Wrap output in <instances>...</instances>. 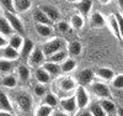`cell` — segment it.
<instances>
[{
    "label": "cell",
    "instance_id": "3",
    "mask_svg": "<svg viewBox=\"0 0 123 116\" xmlns=\"http://www.w3.org/2000/svg\"><path fill=\"white\" fill-rule=\"evenodd\" d=\"M64 46H65V43H64L63 40L54 38V40H50V41L46 42V43L41 47V48H42L43 55L48 58V57H50L52 55H54V53H57V52L62 51Z\"/></svg>",
    "mask_w": 123,
    "mask_h": 116
},
{
    "label": "cell",
    "instance_id": "36",
    "mask_svg": "<svg viewBox=\"0 0 123 116\" xmlns=\"http://www.w3.org/2000/svg\"><path fill=\"white\" fill-rule=\"evenodd\" d=\"M0 6L4 9V11L15 13L14 7V0H0Z\"/></svg>",
    "mask_w": 123,
    "mask_h": 116
},
{
    "label": "cell",
    "instance_id": "20",
    "mask_svg": "<svg viewBox=\"0 0 123 116\" xmlns=\"http://www.w3.org/2000/svg\"><path fill=\"white\" fill-rule=\"evenodd\" d=\"M105 24H106V20H105V17L102 16L100 13H94L91 15V17H90V25H91V27L100 28L102 26H105Z\"/></svg>",
    "mask_w": 123,
    "mask_h": 116
},
{
    "label": "cell",
    "instance_id": "4",
    "mask_svg": "<svg viewBox=\"0 0 123 116\" xmlns=\"http://www.w3.org/2000/svg\"><path fill=\"white\" fill-rule=\"evenodd\" d=\"M4 17L7 20V22L10 24V26L12 27V30L17 35H21L24 36L25 34V28H24V25L21 22V20H20L15 13H9V11H5L4 13Z\"/></svg>",
    "mask_w": 123,
    "mask_h": 116
},
{
    "label": "cell",
    "instance_id": "23",
    "mask_svg": "<svg viewBox=\"0 0 123 116\" xmlns=\"http://www.w3.org/2000/svg\"><path fill=\"white\" fill-rule=\"evenodd\" d=\"M12 32H14V30L7 22V20L4 16H0V35H3L4 37H7V36H11Z\"/></svg>",
    "mask_w": 123,
    "mask_h": 116
},
{
    "label": "cell",
    "instance_id": "39",
    "mask_svg": "<svg viewBox=\"0 0 123 116\" xmlns=\"http://www.w3.org/2000/svg\"><path fill=\"white\" fill-rule=\"evenodd\" d=\"M115 17H116L117 24H118V28H119V35H121V38H123V16H122L119 13H117V14L115 15Z\"/></svg>",
    "mask_w": 123,
    "mask_h": 116
},
{
    "label": "cell",
    "instance_id": "16",
    "mask_svg": "<svg viewBox=\"0 0 123 116\" xmlns=\"http://www.w3.org/2000/svg\"><path fill=\"white\" fill-rule=\"evenodd\" d=\"M91 7H92V0H80V3H78L76 5L79 15L83 17H86L90 14Z\"/></svg>",
    "mask_w": 123,
    "mask_h": 116
},
{
    "label": "cell",
    "instance_id": "43",
    "mask_svg": "<svg viewBox=\"0 0 123 116\" xmlns=\"http://www.w3.org/2000/svg\"><path fill=\"white\" fill-rule=\"evenodd\" d=\"M53 116H70V115H68V114H65V112H62V111H55V112L53 114Z\"/></svg>",
    "mask_w": 123,
    "mask_h": 116
},
{
    "label": "cell",
    "instance_id": "45",
    "mask_svg": "<svg viewBox=\"0 0 123 116\" xmlns=\"http://www.w3.org/2000/svg\"><path fill=\"white\" fill-rule=\"evenodd\" d=\"M117 116H123V108L117 109Z\"/></svg>",
    "mask_w": 123,
    "mask_h": 116
},
{
    "label": "cell",
    "instance_id": "46",
    "mask_svg": "<svg viewBox=\"0 0 123 116\" xmlns=\"http://www.w3.org/2000/svg\"><path fill=\"white\" fill-rule=\"evenodd\" d=\"M118 5H119V7L123 10V0H118Z\"/></svg>",
    "mask_w": 123,
    "mask_h": 116
},
{
    "label": "cell",
    "instance_id": "26",
    "mask_svg": "<svg viewBox=\"0 0 123 116\" xmlns=\"http://www.w3.org/2000/svg\"><path fill=\"white\" fill-rule=\"evenodd\" d=\"M22 43H24V37L21 35H11L10 36V40H9V46L12 47L16 51H20V48L22 47Z\"/></svg>",
    "mask_w": 123,
    "mask_h": 116
},
{
    "label": "cell",
    "instance_id": "10",
    "mask_svg": "<svg viewBox=\"0 0 123 116\" xmlns=\"http://www.w3.org/2000/svg\"><path fill=\"white\" fill-rule=\"evenodd\" d=\"M35 48V45L33 42L31 41L30 38H24V43H22V47L20 48V57H21L24 61H27L30 55L32 53V51Z\"/></svg>",
    "mask_w": 123,
    "mask_h": 116
},
{
    "label": "cell",
    "instance_id": "50",
    "mask_svg": "<svg viewBox=\"0 0 123 116\" xmlns=\"http://www.w3.org/2000/svg\"><path fill=\"white\" fill-rule=\"evenodd\" d=\"M0 75H1V74H0Z\"/></svg>",
    "mask_w": 123,
    "mask_h": 116
},
{
    "label": "cell",
    "instance_id": "12",
    "mask_svg": "<svg viewBox=\"0 0 123 116\" xmlns=\"http://www.w3.org/2000/svg\"><path fill=\"white\" fill-rule=\"evenodd\" d=\"M16 66V61H7L4 58H0V74L7 75L10 74Z\"/></svg>",
    "mask_w": 123,
    "mask_h": 116
},
{
    "label": "cell",
    "instance_id": "1",
    "mask_svg": "<svg viewBox=\"0 0 123 116\" xmlns=\"http://www.w3.org/2000/svg\"><path fill=\"white\" fill-rule=\"evenodd\" d=\"M12 99L17 104V106L20 111H22L24 114L30 115L33 110V99L31 96V94L26 90H17L14 91L12 94Z\"/></svg>",
    "mask_w": 123,
    "mask_h": 116
},
{
    "label": "cell",
    "instance_id": "37",
    "mask_svg": "<svg viewBox=\"0 0 123 116\" xmlns=\"http://www.w3.org/2000/svg\"><path fill=\"white\" fill-rule=\"evenodd\" d=\"M112 85L116 89H123V74L113 77V79H112Z\"/></svg>",
    "mask_w": 123,
    "mask_h": 116
},
{
    "label": "cell",
    "instance_id": "17",
    "mask_svg": "<svg viewBox=\"0 0 123 116\" xmlns=\"http://www.w3.org/2000/svg\"><path fill=\"white\" fill-rule=\"evenodd\" d=\"M43 69L48 73L50 77H58V75H60V73H62L60 66L57 64V63H52V62H44L43 63Z\"/></svg>",
    "mask_w": 123,
    "mask_h": 116
},
{
    "label": "cell",
    "instance_id": "27",
    "mask_svg": "<svg viewBox=\"0 0 123 116\" xmlns=\"http://www.w3.org/2000/svg\"><path fill=\"white\" fill-rule=\"evenodd\" d=\"M75 67H76V62L73 58H65L60 64L62 73H70L75 69Z\"/></svg>",
    "mask_w": 123,
    "mask_h": 116
},
{
    "label": "cell",
    "instance_id": "49",
    "mask_svg": "<svg viewBox=\"0 0 123 116\" xmlns=\"http://www.w3.org/2000/svg\"><path fill=\"white\" fill-rule=\"evenodd\" d=\"M0 58H1V48H0Z\"/></svg>",
    "mask_w": 123,
    "mask_h": 116
},
{
    "label": "cell",
    "instance_id": "11",
    "mask_svg": "<svg viewBox=\"0 0 123 116\" xmlns=\"http://www.w3.org/2000/svg\"><path fill=\"white\" fill-rule=\"evenodd\" d=\"M41 10L46 14V16L52 21V22H54V21H57L60 17V13H59L58 7H55L53 5H42L41 6Z\"/></svg>",
    "mask_w": 123,
    "mask_h": 116
},
{
    "label": "cell",
    "instance_id": "44",
    "mask_svg": "<svg viewBox=\"0 0 123 116\" xmlns=\"http://www.w3.org/2000/svg\"><path fill=\"white\" fill-rule=\"evenodd\" d=\"M0 116H15L11 112H6V111H0Z\"/></svg>",
    "mask_w": 123,
    "mask_h": 116
},
{
    "label": "cell",
    "instance_id": "29",
    "mask_svg": "<svg viewBox=\"0 0 123 116\" xmlns=\"http://www.w3.org/2000/svg\"><path fill=\"white\" fill-rule=\"evenodd\" d=\"M0 84L5 88H15L16 84H17V79L12 74H7V75H4L0 79Z\"/></svg>",
    "mask_w": 123,
    "mask_h": 116
},
{
    "label": "cell",
    "instance_id": "30",
    "mask_svg": "<svg viewBox=\"0 0 123 116\" xmlns=\"http://www.w3.org/2000/svg\"><path fill=\"white\" fill-rule=\"evenodd\" d=\"M36 31H37V34L42 37H49L53 32V30L50 26L42 25V24H36Z\"/></svg>",
    "mask_w": 123,
    "mask_h": 116
},
{
    "label": "cell",
    "instance_id": "22",
    "mask_svg": "<svg viewBox=\"0 0 123 116\" xmlns=\"http://www.w3.org/2000/svg\"><path fill=\"white\" fill-rule=\"evenodd\" d=\"M33 19L36 21V24H42V25H48V26L52 25V21L46 16V14L41 9H37L33 11Z\"/></svg>",
    "mask_w": 123,
    "mask_h": 116
},
{
    "label": "cell",
    "instance_id": "31",
    "mask_svg": "<svg viewBox=\"0 0 123 116\" xmlns=\"http://www.w3.org/2000/svg\"><path fill=\"white\" fill-rule=\"evenodd\" d=\"M68 53H67V51H59L57 52V53L52 55L50 57H48V62H52V63H57V64H59V63H62L65 58H67Z\"/></svg>",
    "mask_w": 123,
    "mask_h": 116
},
{
    "label": "cell",
    "instance_id": "15",
    "mask_svg": "<svg viewBox=\"0 0 123 116\" xmlns=\"http://www.w3.org/2000/svg\"><path fill=\"white\" fill-rule=\"evenodd\" d=\"M20 57L18 51L14 49L10 46H5L4 48H1V58L7 59V61H17Z\"/></svg>",
    "mask_w": 123,
    "mask_h": 116
},
{
    "label": "cell",
    "instance_id": "14",
    "mask_svg": "<svg viewBox=\"0 0 123 116\" xmlns=\"http://www.w3.org/2000/svg\"><path fill=\"white\" fill-rule=\"evenodd\" d=\"M17 75H18V80L21 82V84H27L31 78L30 68L26 64H20L17 67Z\"/></svg>",
    "mask_w": 123,
    "mask_h": 116
},
{
    "label": "cell",
    "instance_id": "33",
    "mask_svg": "<svg viewBox=\"0 0 123 116\" xmlns=\"http://www.w3.org/2000/svg\"><path fill=\"white\" fill-rule=\"evenodd\" d=\"M89 111L91 112L92 116H106L105 111L102 110V108H101V105H100L98 102H96V101H94V102L90 104Z\"/></svg>",
    "mask_w": 123,
    "mask_h": 116
},
{
    "label": "cell",
    "instance_id": "34",
    "mask_svg": "<svg viewBox=\"0 0 123 116\" xmlns=\"http://www.w3.org/2000/svg\"><path fill=\"white\" fill-rule=\"evenodd\" d=\"M70 25H71V27L75 28V30H80L81 27H83V25H84L83 16H80L79 14L73 15V16H71V19H70Z\"/></svg>",
    "mask_w": 123,
    "mask_h": 116
},
{
    "label": "cell",
    "instance_id": "13",
    "mask_svg": "<svg viewBox=\"0 0 123 116\" xmlns=\"http://www.w3.org/2000/svg\"><path fill=\"white\" fill-rule=\"evenodd\" d=\"M0 111H6V112L14 114V106H12L11 101H10L9 96L1 90H0Z\"/></svg>",
    "mask_w": 123,
    "mask_h": 116
},
{
    "label": "cell",
    "instance_id": "2",
    "mask_svg": "<svg viewBox=\"0 0 123 116\" xmlns=\"http://www.w3.org/2000/svg\"><path fill=\"white\" fill-rule=\"evenodd\" d=\"M54 87H57V96L63 98L67 94H69V93H71L73 90L76 89V83H75L74 79L65 77V78L59 79L58 83L54 84Z\"/></svg>",
    "mask_w": 123,
    "mask_h": 116
},
{
    "label": "cell",
    "instance_id": "8",
    "mask_svg": "<svg viewBox=\"0 0 123 116\" xmlns=\"http://www.w3.org/2000/svg\"><path fill=\"white\" fill-rule=\"evenodd\" d=\"M94 77H95V73L92 69L90 68H86V69H83V70H80L78 73V83L80 84V85H90V84L92 83V80H94Z\"/></svg>",
    "mask_w": 123,
    "mask_h": 116
},
{
    "label": "cell",
    "instance_id": "41",
    "mask_svg": "<svg viewBox=\"0 0 123 116\" xmlns=\"http://www.w3.org/2000/svg\"><path fill=\"white\" fill-rule=\"evenodd\" d=\"M5 46H7V40L3 35H0V48H4Z\"/></svg>",
    "mask_w": 123,
    "mask_h": 116
},
{
    "label": "cell",
    "instance_id": "21",
    "mask_svg": "<svg viewBox=\"0 0 123 116\" xmlns=\"http://www.w3.org/2000/svg\"><path fill=\"white\" fill-rule=\"evenodd\" d=\"M35 78H36V80L39 84H43V85L50 82V75L43 68H36V70H35Z\"/></svg>",
    "mask_w": 123,
    "mask_h": 116
},
{
    "label": "cell",
    "instance_id": "24",
    "mask_svg": "<svg viewBox=\"0 0 123 116\" xmlns=\"http://www.w3.org/2000/svg\"><path fill=\"white\" fill-rule=\"evenodd\" d=\"M81 49H83V47L79 41H71L68 45V55L70 57H78L81 53Z\"/></svg>",
    "mask_w": 123,
    "mask_h": 116
},
{
    "label": "cell",
    "instance_id": "9",
    "mask_svg": "<svg viewBox=\"0 0 123 116\" xmlns=\"http://www.w3.org/2000/svg\"><path fill=\"white\" fill-rule=\"evenodd\" d=\"M91 90H92V93H94L96 96H98L101 99H108L111 96L110 88L104 83H92Z\"/></svg>",
    "mask_w": 123,
    "mask_h": 116
},
{
    "label": "cell",
    "instance_id": "18",
    "mask_svg": "<svg viewBox=\"0 0 123 116\" xmlns=\"http://www.w3.org/2000/svg\"><path fill=\"white\" fill-rule=\"evenodd\" d=\"M98 104L101 105L102 110L105 111V114H106V115L113 116V115L116 114V111H117L116 105H115L113 102H112L111 100H108V99H101V101H100Z\"/></svg>",
    "mask_w": 123,
    "mask_h": 116
},
{
    "label": "cell",
    "instance_id": "32",
    "mask_svg": "<svg viewBox=\"0 0 123 116\" xmlns=\"http://www.w3.org/2000/svg\"><path fill=\"white\" fill-rule=\"evenodd\" d=\"M58 104V98L55 94L53 93H48L43 96V105H47V106H50V108H54L57 106Z\"/></svg>",
    "mask_w": 123,
    "mask_h": 116
},
{
    "label": "cell",
    "instance_id": "35",
    "mask_svg": "<svg viewBox=\"0 0 123 116\" xmlns=\"http://www.w3.org/2000/svg\"><path fill=\"white\" fill-rule=\"evenodd\" d=\"M53 112V108L50 106H47V105H41V106L37 109L36 111V115L35 116H50Z\"/></svg>",
    "mask_w": 123,
    "mask_h": 116
},
{
    "label": "cell",
    "instance_id": "48",
    "mask_svg": "<svg viewBox=\"0 0 123 116\" xmlns=\"http://www.w3.org/2000/svg\"><path fill=\"white\" fill-rule=\"evenodd\" d=\"M65 1H68V3H78L79 0H65Z\"/></svg>",
    "mask_w": 123,
    "mask_h": 116
},
{
    "label": "cell",
    "instance_id": "38",
    "mask_svg": "<svg viewBox=\"0 0 123 116\" xmlns=\"http://www.w3.org/2000/svg\"><path fill=\"white\" fill-rule=\"evenodd\" d=\"M33 91L37 96H44L46 93H47V89L43 84H37V85L33 87Z\"/></svg>",
    "mask_w": 123,
    "mask_h": 116
},
{
    "label": "cell",
    "instance_id": "40",
    "mask_svg": "<svg viewBox=\"0 0 123 116\" xmlns=\"http://www.w3.org/2000/svg\"><path fill=\"white\" fill-rule=\"evenodd\" d=\"M58 30L60 32H68L69 31V24L65 22V21H60L58 24Z\"/></svg>",
    "mask_w": 123,
    "mask_h": 116
},
{
    "label": "cell",
    "instance_id": "47",
    "mask_svg": "<svg viewBox=\"0 0 123 116\" xmlns=\"http://www.w3.org/2000/svg\"><path fill=\"white\" fill-rule=\"evenodd\" d=\"M98 1L101 4H107V3H110V0H98Z\"/></svg>",
    "mask_w": 123,
    "mask_h": 116
},
{
    "label": "cell",
    "instance_id": "28",
    "mask_svg": "<svg viewBox=\"0 0 123 116\" xmlns=\"http://www.w3.org/2000/svg\"><path fill=\"white\" fill-rule=\"evenodd\" d=\"M107 24H108V27H110V30H111V32L113 34V36H115V37H117L118 40H121L119 28H118V24H117V20H116L115 15H111V16H108Z\"/></svg>",
    "mask_w": 123,
    "mask_h": 116
},
{
    "label": "cell",
    "instance_id": "19",
    "mask_svg": "<svg viewBox=\"0 0 123 116\" xmlns=\"http://www.w3.org/2000/svg\"><path fill=\"white\" fill-rule=\"evenodd\" d=\"M95 73H96V75H97V77H100L102 80H106V82L112 80V79H113V77H115L113 70L110 69V68H106V67L97 68Z\"/></svg>",
    "mask_w": 123,
    "mask_h": 116
},
{
    "label": "cell",
    "instance_id": "5",
    "mask_svg": "<svg viewBox=\"0 0 123 116\" xmlns=\"http://www.w3.org/2000/svg\"><path fill=\"white\" fill-rule=\"evenodd\" d=\"M75 100H76V105H78V109H85L87 105H89V101H90V96H89V93L86 91L85 87L83 85H79L76 89H75Z\"/></svg>",
    "mask_w": 123,
    "mask_h": 116
},
{
    "label": "cell",
    "instance_id": "7",
    "mask_svg": "<svg viewBox=\"0 0 123 116\" xmlns=\"http://www.w3.org/2000/svg\"><path fill=\"white\" fill-rule=\"evenodd\" d=\"M44 59H46V56L43 55V52H42V48L41 47H35L33 51H32V53L28 57V63H30V66L31 67H39V66H42L43 63H44Z\"/></svg>",
    "mask_w": 123,
    "mask_h": 116
},
{
    "label": "cell",
    "instance_id": "25",
    "mask_svg": "<svg viewBox=\"0 0 123 116\" xmlns=\"http://www.w3.org/2000/svg\"><path fill=\"white\" fill-rule=\"evenodd\" d=\"M32 1L31 0H14V7L17 13H25L31 7Z\"/></svg>",
    "mask_w": 123,
    "mask_h": 116
},
{
    "label": "cell",
    "instance_id": "6",
    "mask_svg": "<svg viewBox=\"0 0 123 116\" xmlns=\"http://www.w3.org/2000/svg\"><path fill=\"white\" fill-rule=\"evenodd\" d=\"M59 105L62 110L68 115H74L76 112L78 105H76V100L74 95H70L69 98H62L59 101Z\"/></svg>",
    "mask_w": 123,
    "mask_h": 116
},
{
    "label": "cell",
    "instance_id": "42",
    "mask_svg": "<svg viewBox=\"0 0 123 116\" xmlns=\"http://www.w3.org/2000/svg\"><path fill=\"white\" fill-rule=\"evenodd\" d=\"M76 116H92V115H91V112H90L89 110L81 109V111H80V112H78V114H76Z\"/></svg>",
    "mask_w": 123,
    "mask_h": 116
}]
</instances>
